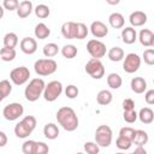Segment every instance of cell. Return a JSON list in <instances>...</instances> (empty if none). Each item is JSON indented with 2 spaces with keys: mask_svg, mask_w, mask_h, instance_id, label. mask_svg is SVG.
<instances>
[{
  "mask_svg": "<svg viewBox=\"0 0 154 154\" xmlns=\"http://www.w3.org/2000/svg\"><path fill=\"white\" fill-rule=\"evenodd\" d=\"M123 118H124V120H125L126 123L132 124V123H135L136 119H137V112H136L135 109H132V111H124Z\"/></svg>",
  "mask_w": 154,
  "mask_h": 154,
  "instance_id": "obj_41",
  "label": "cell"
},
{
  "mask_svg": "<svg viewBox=\"0 0 154 154\" xmlns=\"http://www.w3.org/2000/svg\"><path fill=\"white\" fill-rule=\"evenodd\" d=\"M7 144V136L4 131H0V147H5Z\"/></svg>",
  "mask_w": 154,
  "mask_h": 154,
  "instance_id": "obj_46",
  "label": "cell"
},
{
  "mask_svg": "<svg viewBox=\"0 0 154 154\" xmlns=\"http://www.w3.org/2000/svg\"><path fill=\"white\" fill-rule=\"evenodd\" d=\"M90 32L93 34L94 37L96 38H102L108 34V28L105 23H102L101 20H95L90 24Z\"/></svg>",
  "mask_w": 154,
  "mask_h": 154,
  "instance_id": "obj_12",
  "label": "cell"
},
{
  "mask_svg": "<svg viewBox=\"0 0 154 154\" xmlns=\"http://www.w3.org/2000/svg\"><path fill=\"white\" fill-rule=\"evenodd\" d=\"M148 134L144 130H135V137L132 140V143H135L137 147H143L148 142Z\"/></svg>",
  "mask_w": 154,
  "mask_h": 154,
  "instance_id": "obj_25",
  "label": "cell"
},
{
  "mask_svg": "<svg viewBox=\"0 0 154 154\" xmlns=\"http://www.w3.org/2000/svg\"><path fill=\"white\" fill-rule=\"evenodd\" d=\"M76 29H77V23L65 22L61 25V35L67 40H72L76 37Z\"/></svg>",
  "mask_w": 154,
  "mask_h": 154,
  "instance_id": "obj_16",
  "label": "cell"
},
{
  "mask_svg": "<svg viewBox=\"0 0 154 154\" xmlns=\"http://www.w3.org/2000/svg\"><path fill=\"white\" fill-rule=\"evenodd\" d=\"M144 63L147 65H153L154 64V49L153 48H148L143 52V55H142Z\"/></svg>",
  "mask_w": 154,
  "mask_h": 154,
  "instance_id": "obj_39",
  "label": "cell"
},
{
  "mask_svg": "<svg viewBox=\"0 0 154 154\" xmlns=\"http://www.w3.org/2000/svg\"><path fill=\"white\" fill-rule=\"evenodd\" d=\"M63 93V84L59 81H52L48 84H46L43 90V99L48 102L55 101Z\"/></svg>",
  "mask_w": 154,
  "mask_h": 154,
  "instance_id": "obj_5",
  "label": "cell"
},
{
  "mask_svg": "<svg viewBox=\"0 0 154 154\" xmlns=\"http://www.w3.org/2000/svg\"><path fill=\"white\" fill-rule=\"evenodd\" d=\"M16 49L13 48H6V47H2L0 49V59L2 61H12L14 58H16Z\"/></svg>",
  "mask_w": 154,
  "mask_h": 154,
  "instance_id": "obj_30",
  "label": "cell"
},
{
  "mask_svg": "<svg viewBox=\"0 0 154 154\" xmlns=\"http://www.w3.org/2000/svg\"><path fill=\"white\" fill-rule=\"evenodd\" d=\"M17 16L19 18H26L31 14V12L34 11L32 8V2L29 1V0H24V1H20L18 7H17Z\"/></svg>",
  "mask_w": 154,
  "mask_h": 154,
  "instance_id": "obj_15",
  "label": "cell"
},
{
  "mask_svg": "<svg viewBox=\"0 0 154 154\" xmlns=\"http://www.w3.org/2000/svg\"><path fill=\"white\" fill-rule=\"evenodd\" d=\"M45 87H46V83L42 78H32L29 82V84L25 87V90H24L25 99L29 102L37 101L41 97V95L43 94Z\"/></svg>",
  "mask_w": 154,
  "mask_h": 154,
  "instance_id": "obj_2",
  "label": "cell"
},
{
  "mask_svg": "<svg viewBox=\"0 0 154 154\" xmlns=\"http://www.w3.org/2000/svg\"><path fill=\"white\" fill-rule=\"evenodd\" d=\"M137 118H140V120L143 124H150L154 120V112L149 107H143V108L140 109V112L137 114Z\"/></svg>",
  "mask_w": 154,
  "mask_h": 154,
  "instance_id": "obj_21",
  "label": "cell"
},
{
  "mask_svg": "<svg viewBox=\"0 0 154 154\" xmlns=\"http://www.w3.org/2000/svg\"><path fill=\"white\" fill-rule=\"evenodd\" d=\"M29 77H30V71L25 66L14 67L10 72V79L16 85H23L24 83H26L29 81Z\"/></svg>",
  "mask_w": 154,
  "mask_h": 154,
  "instance_id": "obj_8",
  "label": "cell"
},
{
  "mask_svg": "<svg viewBox=\"0 0 154 154\" xmlns=\"http://www.w3.org/2000/svg\"><path fill=\"white\" fill-rule=\"evenodd\" d=\"M2 100H4V97H2V96H1V94H0V102H1Z\"/></svg>",
  "mask_w": 154,
  "mask_h": 154,
  "instance_id": "obj_50",
  "label": "cell"
},
{
  "mask_svg": "<svg viewBox=\"0 0 154 154\" xmlns=\"http://www.w3.org/2000/svg\"><path fill=\"white\" fill-rule=\"evenodd\" d=\"M43 135L48 140H55L59 136V128L54 123H47L43 128Z\"/></svg>",
  "mask_w": 154,
  "mask_h": 154,
  "instance_id": "obj_22",
  "label": "cell"
},
{
  "mask_svg": "<svg viewBox=\"0 0 154 154\" xmlns=\"http://www.w3.org/2000/svg\"><path fill=\"white\" fill-rule=\"evenodd\" d=\"M85 72L94 79H101L105 76V67L101 60L90 59L85 64Z\"/></svg>",
  "mask_w": 154,
  "mask_h": 154,
  "instance_id": "obj_6",
  "label": "cell"
},
{
  "mask_svg": "<svg viewBox=\"0 0 154 154\" xmlns=\"http://www.w3.org/2000/svg\"><path fill=\"white\" fill-rule=\"evenodd\" d=\"M123 109L124 111H132L135 109V102L132 99H125L123 101Z\"/></svg>",
  "mask_w": 154,
  "mask_h": 154,
  "instance_id": "obj_44",
  "label": "cell"
},
{
  "mask_svg": "<svg viewBox=\"0 0 154 154\" xmlns=\"http://www.w3.org/2000/svg\"><path fill=\"white\" fill-rule=\"evenodd\" d=\"M116 146H117L119 149H122V150H128V149L131 148L132 142H130V141H128V140H125V138L118 136V138L116 140Z\"/></svg>",
  "mask_w": 154,
  "mask_h": 154,
  "instance_id": "obj_37",
  "label": "cell"
},
{
  "mask_svg": "<svg viewBox=\"0 0 154 154\" xmlns=\"http://www.w3.org/2000/svg\"><path fill=\"white\" fill-rule=\"evenodd\" d=\"M120 36H122L123 42L126 43V45H132L137 40V32L132 26H125L122 30Z\"/></svg>",
  "mask_w": 154,
  "mask_h": 154,
  "instance_id": "obj_17",
  "label": "cell"
},
{
  "mask_svg": "<svg viewBox=\"0 0 154 154\" xmlns=\"http://www.w3.org/2000/svg\"><path fill=\"white\" fill-rule=\"evenodd\" d=\"M57 120L58 124L66 131H75L78 128V123H79L76 112L67 106H64L58 109Z\"/></svg>",
  "mask_w": 154,
  "mask_h": 154,
  "instance_id": "obj_1",
  "label": "cell"
},
{
  "mask_svg": "<svg viewBox=\"0 0 154 154\" xmlns=\"http://www.w3.org/2000/svg\"><path fill=\"white\" fill-rule=\"evenodd\" d=\"M119 136L125 138V140H128V141H130V142H132V140L135 137V129H132L130 126H124V128L120 129Z\"/></svg>",
  "mask_w": 154,
  "mask_h": 154,
  "instance_id": "obj_35",
  "label": "cell"
},
{
  "mask_svg": "<svg viewBox=\"0 0 154 154\" xmlns=\"http://www.w3.org/2000/svg\"><path fill=\"white\" fill-rule=\"evenodd\" d=\"M11 91H12V84L10 83V81H7V79L0 81V94H1V96L4 99L7 97L11 94Z\"/></svg>",
  "mask_w": 154,
  "mask_h": 154,
  "instance_id": "obj_34",
  "label": "cell"
},
{
  "mask_svg": "<svg viewBox=\"0 0 154 154\" xmlns=\"http://www.w3.org/2000/svg\"><path fill=\"white\" fill-rule=\"evenodd\" d=\"M141 66V58L136 53H129L124 58L123 69L126 73H134L136 72Z\"/></svg>",
  "mask_w": 154,
  "mask_h": 154,
  "instance_id": "obj_10",
  "label": "cell"
},
{
  "mask_svg": "<svg viewBox=\"0 0 154 154\" xmlns=\"http://www.w3.org/2000/svg\"><path fill=\"white\" fill-rule=\"evenodd\" d=\"M19 2L17 0H4L2 1V7L5 10H8V11H14L17 10Z\"/></svg>",
  "mask_w": 154,
  "mask_h": 154,
  "instance_id": "obj_43",
  "label": "cell"
},
{
  "mask_svg": "<svg viewBox=\"0 0 154 154\" xmlns=\"http://www.w3.org/2000/svg\"><path fill=\"white\" fill-rule=\"evenodd\" d=\"M144 101L148 105H153L154 103V89H149L146 91L144 94Z\"/></svg>",
  "mask_w": 154,
  "mask_h": 154,
  "instance_id": "obj_45",
  "label": "cell"
},
{
  "mask_svg": "<svg viewBox=\"0 0 154 154\" xmlns=\"http://www.w3.org/2000/svg\"><path fill=\"white\" fill-rule=\"evenodd\" d=\"M18 45V36L14 32H7L4 36V47L6 48H13Z\"/></svg>",
  "mask_w": 154,
  "mask_h": 154,
  "instance_id": "obj_29",
  "label": "cell"
},
{
  "mask_svg": "<svg viewBox=\"0 0 154 154\" xmlns=\"http://www.w3.org/2000/svg\"><path fill=\"white\" fill-rule=\"evenodd\" d=\"M107 84L111 89H119L123 84V79L118 73L112 72L107 76Z\"/></svg>",
  "mask_w": 154,
  "mask_h": 154,
  "instance_id": "obj_26",
  "label": "cell"
},
{
  "mask_svg": "<svg viewBox=\"0 0 154 154\" xmlns=\"http://www.w3.org/2000/svg\"><path fill=\"white\" fill-rule=\"evenodd\" d=\"M112 130L108 125H99L95 131V143L99 147L107 148L112 143Z\"/></svg>",
  "mask_w": 154,
  "mask_h": 154,
  "instance_id": "obj_4",
  "label": "cell"
},
{
  "mask_svg": "<svg viewBox=\"0 0 154 154\" xmlns=\"http://www.w3.org/2000/svg\"><path fill=\"white\" fill-rule=\"evenodd\" d=\"M112 100H113L112 93H111L109 90H106V89L100 90V91L97 93V95H96V101H97V103L101 105V106L109 105V103L112 102Z\"/></svg>",
  "mask_w": 154,
  "mask_h": 154,
  "instance_id": "obj_24",
  "label": "cell"
},
{
  "mask_svg": "<svg viewBox=\"0 0 154 154\" xmlns=\"http://www.w3.org/2000/svg\"><path fill=\"white\" fill-rule=\"evenodd\" d=\"M132 154H148V153L144 149V147H136L135 150L132 152Z\"/></svg>",
  "mask_w": 154,
  "mask_h": 154,
  "instance_id": "obj_47",
  "label": "cell"
},
{
  "mask_svg": "<svg viewBox=\"0 0 154 154\" xmlns=\"http://www.w3.org/2000/svg\"><path fill=\"white\" fill-rule=\"evenodd\" d=\"M48 152H49L48 144H46L45 142H36L34 154H48Z\"/></svg>",
  "mask_w": 154,
  "mask_h": 154,
  "instance_id": "obj_42",
  "label": "cell"
},
{
  "mask_svg": "<svg viewBox=\"0 0 154 154\" xmlns=\"http://www.w3.org/2000/svg\"><path fill=\"white\" fill-rule=\"evenodd\" d=\"M78 94H79V90H78V88H77L76 85H73V84H70V85H67V87L65 88V95H66L69 99H76V97L78 96Z\"/></svg>",
  "mask_w": 154,
  "mask_h": 154,
  "instance_id": "obj_40",
  "label": "cell"
},
{
  "mask_svg": "<svg viewBox=\"0 0 154 154\" xmlns=\"http://www.w3.org/2000/svg\"><path fill=\"white\" fill-rule=\"evenodd\" d=\"M108 23H109V25H111L112 28H114V29H122V28L124 26V24H125V19H124V17H123L122 13H119V12H113V13H111L109 17H108Z\"/></svg>",
  "mask_w": 154,
  "mask_h": 154,
  "instance_id": "obj_19",
  "label": "cell"
},
{
  "mask_svg": "<svg viewBox=\"0 0 154 154\" xmlns=\"http://www.w3.org/2000/svg\"><path fill=\"white\" fill-rule=\"evenodd\" d=\"M108 4H111V5H117V4H119V1L118 0H116V1H107Z\"/></svg>",
  "mask_w": 154,
  "mask_h": 154,
  "instance_id": "obj_49",
  "label": "cell"
},
{
  "mask_svg": "<svg viewBox=\"0 0 154 154\" xmlns=\"http://www.w3.org/2000/svg\"><path fill=\"white\" fill-rule=\"evenodd\" d=\"M58 69V64L53 59H38L34 64V70L38 76H49Z\"/></svg>",
  "mask_w": 154,
  "mask_h": 154,
  "instance_id": "obj_3",
  "label": "cell"
},
{
  "mask_svg": "<svg viewBox=\"0 0 154 154\" xmlns=\"http://www.w3.org/2000/svg\"><path fill=\"white\" fill-rule=\"evenodd\" d=\"M84 150L87 154H99L100 147L95 142H85L84 143Z\"/></svg>",
  "mask_w": 154,
  "mask_h": 154,
  "instance_id": "obj_38",
  "label": "cell"
},
{
  "mask_svg": "<svg viewBox=\"0 0 154 154\" xmlns=\"http://www.w3.org/2000/svg\"><path fill=\"white\" fill-rule=\"evenodd\" d=\"M87 51L91 55V59L100 60V58L105 57V54H106V46H105L103 42L93 38V40H89L88 41V43H87Z\"/></svg>",
  "mask_w": 154,
  "mask_h": 154,
  "instance_id": "obj_9",
  "label": "cell"
},
{
  "mask_svg": "<svg viewBox=\"0 0 154 154\" xmlns=\"http://www.w3.org/2000/svg\"><path fill=\"white\" fill-rule=\"evenodd\" d=\"M107 55H108V59L111 60V61H120V60H123V58H124V51L120 48V47H112L109 51H108V53H107Z\"/></svg>",
  "mask_w": 154,
  "mask_h": 154,
  "instance_id": "obj_28",
  "label": "cell"
},
{
  "mask_svg": "<svg viewBox=\"0 0 154 154\" xmlns=\"http://www.w3.org/2000/svg\"><path fill=\"white\" fill-rule=\"evenodd\" d=\"M76 154H84V153H76Z\"/></svg>",
  "mask_w": 154,
  "mask_h": 154,
  "instance_id": "obj_52",
  "label": "cell"
},
{
  "mask_svg": "<svg viewBox=\"0 0 154 154\" xmlns=\"http://www.w3.org/2000/svg\"><path fill=\"white\" fill-rule=\"evenodd\" d=\"M35 144H36V141H32V140L25 141V142L22 144V152H23L24 154H34Z\"/></svg>",
  "mask_w": 154,
  "mask_h": 154,
  "instance_id": "obj_36",
  "label": "cell"
},
{
  "mask_svg": "<svg viewBox=\"0 0 154 154\" xmlns=\"http://www.w3.org/2000/svg\"><path fill=\"white\" fill-rule=\"evenodd\" d=\"M116 154H125V153H116ZM129 154H132V153H129Z\"/></svg>",
  "mask_w": 154,
  "mask_h": 154,
  "instance_id": "obj_51",
  "label": "cell"
},
{
  "mask_svg": "<svg viewBox=\"0 0 154 154\" xmlns=\"http://www.w3.org/2000/svg\"><path fill=\"white\" fill-rule=\"evenodd\" d=\"M24 113V107L18 103V102H12V103H8L2 109V116L6 120H10V122H13V120H17L20 116H23Z\"/></svg>",
  "mask_w": 154,
  "mask_h": 154,
  "instance_id": "obj_7",
  "label": "cell"
},
{
  "mask_svg": "<svg viewBox=\"0 0 154 154\" xmlns=\"http://www.w3.org/2000/svg\"><path fill=\"white\" fill-rule=\"evenodd\" d=\"M42 52H43V55H45L47 59H49V58H53V57H55V55L58 54L59 47H58L57 43L49 42V43H47V45L43 46V51H42Z\"/></svg>",
  "mask_w": 154,
  "mask_h": 154,
  "instance_id": "obj_27",
  "label": "cell"
},
{
  "mask_svg": "<svg viewBox=\"0 0 154 154\" xmlns=\"http://www.w3.org/2000/svg\"><path fill=\"white\" fill-rule=\"evenodd\" d=\"M31 132H32V130L23 120H20L19 123H17L16 126H14V135L18 138H26Z\"/></svg>",
  "mask_w": 154,
  "mask_h": 154,
  "instance_id": "obj_20",
  "label": "cell"
},
{
  "mask_svg": "<svg viewBox=\"0 0 154 154\" xmlns=\"http://www.w3.org/2000/svg\"><path fill=\"white\" fill-rule=\"evenodd\" d=\"M19 47H20V51L24 54L31 55V54H34L37 51V42H36L35 38H32L30 36L29 37H24L19 42Z\"/></svg>",
  "mask_w": 154,
  "mask_h": 154,
  "instance_id": "obj_11",
  "label": "cell"
},
{
  "mask_svg": "<svg viewBox=\"0 0 154 154\" xmlns=\"http://www.w3.org/2000/svg\"><path fill=\"white\" fill-rule=\"evenodd\" d=\"M89 29L84 23H77V29H76V40H83L88 36Z\"/></svg>",
  "mask_w": 154,
  "mask_h": 154,
  "instance_id": "obj_33",
  "label": "cell"
},
{
  "mask_svg": "<svg viewBox=\"0 0 154 154\" xmlns=\"http://www.w3.org/2000/svg\"><path fill=\"white\" fill-rule=\"evenodd\" d=\"M4 17V7L0 5V19Z\"/></svg>",
  "mask_w": 154,
  "mask_h": 154,
  "instance_id": "obj_48",
  "label": "cell"
},
{
  "mask_svg": "<svg viewBox=\"0 0 154 154\" xmlns=\"http://www.w3.org/2000/svg\"><path fill=\"white\" fill-rule=\"evenodd\" d=\"M130 87H131V90L136 94H142L146 91L147 89V82L143 77H134L131 79V83H130Z\"/></svg>",
  "mask_w": 154,
  "mask_h": 154,
  "instance_id": "obj_18",
  "label": "cell"
},
{
  "mask_svg": "<svg viewBox=\"0 0 154 154\" xmlns=\"http://www.w3.org/2000/svg\"><path fill=\"white\" fill-rule=\"evenodd\" d=\"M34 12H35L36 17H37V18H41V19L47 18V17L51 14V10H49V7H48L47 5H45V4H40V5H37V6L35 7Z\"/></svg>",
  "mask_w": 154,
  "mask_h": 154,
  "instance_id": "obj_32",
  "label": "cell"
},
{
  "mask_svg": "<svg viewBox=\"0 0 154 154\" xmlns=\"http://www.w3.org/2000/svg\"><path fill=\"white\" fill-rule=\"evenodd\" d=\"M129 22L131 24V26L136 28V26H142L147 23V14L142 11H135L130 14L129 17Z\"/></svg>",
  "mask_w": 154,
  "mask_h": 154,
  "instance_id": "obj_14",
  "label": "cell"
},
{
  "mask_svg": "<svg viewBox=\"0 0 154 154\" xmlns=\"http://www.w3.org/2000/svg\"><path fill=\"white\" fill-rule=\"evenodd\" d=\"M140 43L144 47H153L154 46V34L149 29H142L138 34Z\"/></svg>",
  "mask_w": 154,
  "mask_h": 154,
  "instance_id": "obj_13",
  "label": "cell"
},
{
  "mask_svg": "<svg viewBox=\"0 0 154 154\" xmlns=\"http://www.w3.org/2000/svg\"><path fill=\"white\" fill-rule=\"evenodd\" d=\"M34 34H35V37H36V38H38V40H45V38H47V37L51 35V29H49L45 23H38V24L35 26Z\"/></svg>",
  "mask_w": 154,
  "mask_h": 154,
  "instance_id": "obj_23",
  "label": "cell"
},
{
  "mask_svg": "<svg viewBox=\"0 0 154 154\" xmlns=\"http://www.w3.org/2000/svg\"><path fill=\"white\" fill-rule=\"evenodd\" d=\"M77 52L78 51H77L76 46H73V45H65L61 48V54L66 59H73L77 55Z\"/></svg>",
  "mask_w": 154,
  "mask_h": 154,
  "instance_id": "obj_31",
  "label": "cell"
}]
</instances>
